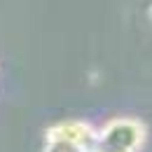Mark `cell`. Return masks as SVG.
<instances>
[{
  "label": "cell",
  "instance_id": "cell-3",
  "mask_svg": "<svg viewBox=\"0 0 152 152\" xmlns=\"http://www.w3.org/2000/svg\"><path fill=\"white\" fill-rule=\"evenodd\" d=\"M148 17H150V19H152V7H150V10H148Z\"/></svg>",
  "mask_w": 152,
  "mask_h": 152
},
{
  "label": "cell",
  "instance_id": "cell-2",
  "mask_svg": "<svg viewBox=\"0 0 152 152\" xmlns=\"http://www.w3.org/2000/svg\"><path fill=\"white\" fill-rule=\"evenodd\" d=\"M42 152H87L82 145L70 143V140H63L56 136H47L45 133V140H42Z\"/></svg>",
  "mask_w": 152,
  "mask_h": 152
},
{
  "label": "cell",
  "instance_id": "cell-1",
  "mask_svg": "<svg viewBox=\"0 0 152 152\" xmlns=\"http://www.w3.org/2000/svg\"><path fill=\"white\" fill-rule=\"evenodd\" d=\"M148 140V126L136 117H115L98 129L94 152H140Z\"/></svg>",
  "mask_w": 152,
  "mask_h": 152
}]
</instances>
